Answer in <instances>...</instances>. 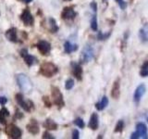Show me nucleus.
<instances>
[{
	"instance_id": "obj_36",
	"label": "nucleus",
	"mask_w": 148,
	"mask_h": 139,
	"mask_svg": "<svg viewBox=\"0 0 148 139\" xmlns=\"http://www.w3.org/2000/svg\"><path fill=\"white\" fill-rule=\"evenodd\" d=\"M131 138L132 139H138V138H140V136H139V134L137 133V132H134L131 136Z\"/></svg>"
},
{
	"instance_id": "obj_3",
	"label": "nucleus",
	"mask_w": 148,
	"mask_h": 139,
	"mask_svg": "<svg viewBox=\"0 0 148 139\" xmlns=\"http://www.w3.org/2000/svg\"><path fill=\"white\" fill-rule=\"evenodd\" d=\"M95 57V52H94V48L92 46L89 44L85 45V46L83 47L81 53V57H80V61L82 64H85L90 62L91 60L94 58Z\"/></svg>"
},
{
	"instance_id": "obj_6",
	"label": "nucleus",
	"mask_w": 148,
	"mask_h": 139,
	"mask_svg": "<svg viewBox=\"0 0 148 139\" xmlns=\"http://www.w3.org/2000/svg\"><path fill=\"white\" fill-rule=\"evenodd\" d=\"M6 133L8 136L12 139H18L22 136V131L15 124H9L6 129Z\"/></svg>"
},
{
	"instance_id": "obj_13",
	"label": "nucleus",
	"mask_w": 148,
	"mask_h": 139,
	"mask_svg": "<svg viewBox=\"0 0 148 139\" xmlns=\"http://www.w3.org/2000/svg\"><path fill=\"white\" fill-rule=\"evenodd\" d=\"M28 132L30 133L34 134V136H36V134H38L39 132H40V128H39V124H38V122H37L36 120L32 119L31 120V122L27 124L26 126Z\"/></svg>"
},
{
	"instance_id": "obj_34",
	"label": "nucleus",
	"mask_w": 148,
	"mask_h": 139,
	"mask_svg": "<svg viewBox=\"0 0 148 139\" xmlns=\"http://www.w3.org/2000/svg\"><path fill=\"white\" fill-rule=\"evenodd\" d=\"M119 8H121V9H125L127 8V3L124 1V0H122V1H120L119 3Z\"/></svg>"
},
{
	"instance_id": "obj_26",
	"label": "nucleus",
	"mask_w": 148,
	"mask_h": 139,
	"mask_svg": "<svg viewBox=\"0 0 148 139\" xmlns=\"http://www.w3.org/2000/svg\"><path fill=\"white\" fill-rule=\"evenodd\" d=\"M91 28L92 31H97L98 29V24H97V18L96 15H94L92 18V21H91Z\"/></svg>"
},
{
	"instance_id": "obj_41",
	"label": "nucleus",
	"mask_w": 148,
	"mask_h": 139,
	"mask_svg": "<svg viewBox=\"0 0 148 139\" xmlns=\"http://www.w3.org/2000/svg\"><path fill=\"white\" fill-rule=\"evenodd\" d=\"M0 39H1V37H0Z\"/></svg>"
},
{
	"instance_id": "obj_40",
	"label": "nucleus",
	"mask_w": 148,
	"mask_h": 139,
	"mask_svg": "<svg viewBox=\"0 0 148 139\" xmlns=\"http://www.w3.org/2000/svg\"><path fill=\"white\" fill-rule=\"evenodd\" d=\"M147 122H148V118H147Z\"/></svg>"
},
{
	"instance_id": "obj_11",
	"label": "nucleus",
	"mask_w": 148,
	"mask_h": 139,
	"mask_svg": "<svg viewBox=\"0 0 148 139\" xmlns=\"http://www.w3.org/2000/svg\"><path fill=\"white\" fill-rule=\"evenodd\" d=\"M71 72L72 74L74 75L78 81H82V68L79 63L76 62H71Z\"/></svg>"
},
{
	"instance_id": "obj_20",
	"label": "nucleus",
	"mask_w": 148,
	"mask_h": 139,
	"mask_svg": "<svg viewBox=\"0 0 148 139\" xmlns=\"http://www.w3.org/2000/svg\"><path fill=\"white\" fill-rule=\"evenodd\" d=\"M108 105V98L105 96L102 97L99 102H97V103L95 104V108L97 110L101 111V110H104Z\"/></svg>"
},
{
	"instance_id": "obj_35",
	"label": "nucleus",
	"mask_w": 148,
	"mask_h": 139,
	"mask_svg": "<svg viewBox=\"0 0 148 139\" xmlns=\"http://www.w3.org/2000/svg\"><path fill=\"white\" fill-rule=\"evenodd\" d=\"M43 138H44V139H45V138H48V139H55V137L51 136V134H50L49 133H47V132H45V133H44Z\"/></svg>"
},
{
	"instance_id": "obj_24",
	"label": "nucleus",
	"mask_w": 148,
	"mask_h": 139,
	"mask_svg": "<svg viewBox=\"0 0 148 139\" xmlns=\"http://www.w3.org/2000/svg\"><path fill=\"white\" fill-rule=\"evenodd\" d=\"M140 75L142 77H147L148 76V60L143 64V66L141 68V71H140Z\"/></svg>"
},
{
	"instance_id": "obj_17",
	"label": "nucleus",
	"mask_w": 148,
	"mask_h": 139,
	"mask_svg": "<svg viewBox=\"0 0 148 139\" xmlns=\"http://www.w3.org/2000/svg\"><path fill=\"white\" fill-rule=\"evenodd\" d=\"M119 96H120V85H119V80H117L113 83L112 89H111V96L115 99H118Z\"/></svg>"
},
{
	"instance_id": "obj_9",
	"label": "nucleus",
	"mask_w": 148,
	"mask_h": 139,
	"mask_svg": "<svg viewBox=\"0 0 148 139\" xmlns=\"http://www.w3.org/2000/svg\"><path fill=\"white\" fill-rule=\"evenodd\" d=\"M21 19L22 22L24 23L26 26H32L34 25V17H32L31 11L28 8H25L24 10L22 11V14L21 15Z\"/></svg>"
},
{
	"instance_id": "obj_23",
	"label": "nucleus",
	"mask_w": 148,
	"mask_h": 139,
	"mask_svg": "<svg viewBox=\"0 0 148 139\" xmlns=\"http://www.w3.org/2000/svg\"><path fill=\"white\" fill-rule=\"evenodd\" d=\"M49 30L51 32H58V31L59 30V28L57 24V21L54 18H49Z\"/></svg>"
},
{
	"instance_id": "obj_14",
	"label": "nucleus",
	"mask_w": 148,
	"mask_h": 139,
	"mask_svg": "<svg viewBox=\"0 0 148 139\" xmlns=\"http://www.w3.org/2000/svg\"><path fill=\"white\" fill-rule=\"evenodd\" d=\"M136 132L139 134V136L143 138V139H147L148 138V132H147V127L146 125L143 122H138L136 124Z\"/></svg>"
},
{
	"instance_id": "obj_7",
	"label": "nucleus",
	"mask_w": 148,
	"mask_h": 139,
	"mask_svg": "<svg viewBox=\"0 0 148 139\" xmlns=\"http://www.w3.org/2000/svg\"><path fill=\"white\" fill-rule=\"evenodd\" d=\"M77 13L72 7H66L63 8L61 13V18L65 21H72L76 18Z\"/></svg>"
},
{
	"instance_id": "obj_16",
	"label": "nucleus",
	"mask_w": 148,
	"mask_h": 139,
	"mask_svg": "<svg viewBox=\"0 0 148 139\" xmlns=\"http://www.w3.org/2000/svg\"><path fill=\"white\" fill-rule=\"evenodd\" d=\"M5 35H6L7 39L8 41L13 42V43H18V37H17V29L16 28H10V29H8L6 32Z\"/></svg>"
},
{
	"instance_id": "obj_8",
	"label": "nucleus",
	"mask_w": 148,
	"mask_h": 139,
	"mask_svg": "<svg viewBox=\"0 0 148 139\" xmlns=\"http://www.w3.org/2000/svg\"><path fill=\"white\" fill-rule=\"evenodd\" d=\"M37 48H38L39 52L43 56H48L51 51V45L47 41L41 40L37 44Z\"/></svg>"
},
{
	"instance_id": "obj_31",
	"label": "nucleus",
	"mask_w": 148,
	"mask_h": 139,
	"mask_svg": "<svg viewBox=\"0 0 148 139\" xmlns=\"http://www.w3.org/2000/svg\"><path fill=\"white\" fill-rule=\"evenodd\" d=\"M72 138L73 139H79V138H80V133H79L78 130L74 129L72 131Z\"/></svg>"
},
{
	"instance_id": "obj_29",
	"label": "nucleus",
	"mask_w": 148,
	"mask_h": 139,
	"mask_svg": "<svg viewBox=\"0 0 148 139\" xmlns=\"http://www.w3.org/2000/svg\"><path fill=\"white\" fill-rule=\"evenodd\" d=\"M73 122L79 128H84V126H85V123H84V122H83V120L82 118H77V119H75Z\"/></svg>"
},
{
	"instance_id": "obj_2",
	"label": "nucleus",
	"mask_w": 148,
	"mask_h": 139,
	"mask_svg": "<svg viewBox=\"0 0 148 139\" xmlns=\"http://www.w3.org/2000/svg\"><path fill=\"white\" fill-rule=\"evenodd\" d=\"M58 69L56 65L52 62H43L40 66V74L45 77H52L55 74H57Z\"/></svg>"
},
{
	"instance_id": "obj_39",
	"label": "nucleus",
	"mask_w": 148,
	"mask_h": 139,
	"mask_svg": "<svg viewBox=\"0 0 148 139\" xmlns=\"http://www.w3.org/2000/svg\"><path fill=\"white\" fill-rule=\"evenodd\" d=\"M65 1H71V0H65Z\"/></svg>"
},
{
	"instance_id": "obj_33",
	"label": "nucleus",
	"mask_w": 148,
	"mask_h": 139,
	"mask_svg": "<svg viewBox=\"0 0 148 139\" xmlns=\"http://www.w3.org/2000/svg\"><path fill=\"white\" fill-rule=\"evenodd\" d=\"M7 102H8V98L6 96H0V105H6L7 104Z\"/></svg>"
},
{
	"instance_id": "obj_30",
	"label": "nucleus",
	"mask_w": 148,
	"mask_h": 139,
	"mask_svg": "<svg viewBox=\"0 0 148 139\" xmlns=\"http://www.w3.org/2000/svg\"><path fill=\"white\" fill-rule=\"evenodd\" d=\"M43 101H44L45 107H47V108H50V107H51V102H50V100H49V98H48L47 96H44L43 97Z\"/></svg>"
},
{
	"instance_id": "obj_12",
	"label": "nucleus",
	"mask_w": 148,
	"mask_h": 139,
	"mask_svg": "<svg viewBox=\"0 0 148 139\" xmlns=\"http://www.w3.org/2000/svg\"><path fill=\"white\" fill-rule=\"evenodd\" d=\"M21 56L23 58V60H24V62L27 64L28 67H32V65H34L35 58H34V57H32V55L28 53V50L26 48H23L21 50Z\"/></svg>"
},
{
	"instance_id": "obj_1",
	"label": "nucleus",
	"mask_w": 148,
	"mask_h": 139,
	"mask_svg": "<svg viewBox=\"0 0 148 139\" xmlns=\"http://www.w3.org/2000/svg\"><path fill=\"white\" fill-rule=\"evenodd\" d=\"M17 83L18 87L21 88V90L24 93H30L32 89V83L30 80V78L28 77L24 73H18L16 76Z\"/></svg>"
},
{
	"instance_id": "obj_38",
	"label": "nucleus",
	"mask_w": 148,
	"mask_h": 139,
	"mask_svg": "<svg viewBox=\"0 0 148 139\" xmlns=\"http://www.w3.org/2000/svg\"><path fill=\"white\" fill-rule=\"evenodd\" d=\"M116 1H117V2H118V4H119V3L120 1H122V0H116Z\"/></svg>"
},
{
	"instance_id": "obj_21",
	"label": "nucleus",
	"mask_w": 148,
	"mask_h": 139,
	"mask_svg": "<svg viewBox=\"0 0 148 139\" xmlns=\"http://www.w3.org/2000/svg\"><path fill=\"white\" fill-rule=\"evenodd\" d=\"M8 117H9V111L6 108H2L0 109V123L6 124Z\"/></svg>"
},
{
	"instance_id": "obj_22",
	"label": "nucleus",
	"mask_w": 148,
	"mask_h": 139,
	"mask_svg": "<svg viewBox=\"0 0 148 139\" xmlns=\"http://www.w3.org/2000/svg\"><path fill=\"white\" fill-rule=\"evenodd\" d=\"M139 37L143 43H148V27L143 28L139 32Z\"/></svg>"
},
{
	"instance_id": "obj_32",
	"label": "nucleus",
	"mask_w": 148,
	"mask_h": 139,
	"mask_svg": "<svg viewBox=\"0 0 148 139\" xmlns=\"http://www.w3.org/2000/svg\"><path fill=\"white\" fill-rule=\"evenodd\" d=\"M90 7H91V8L92 9V10L95 11V13H96V11H97V4H96V2H95V1L91 2Z\"/></svg>"
},
{
	"instance_id": "obj_19",
	"label": "nucleus",
	"mask_w": 148,
	"mask_h": 139,
	"mask_svg": "<svg viewBox=\"0 0 148 139\" xmlns=\"http://www.w3.org/2000/svg\"><path fill=\"white\" fill-rule=\"evenodd\" d=\"M44 127L45 129H47V130H50V131H55V130H57L58 127V123L54 122L53 120H51V119H46L45 120V122H44Z\"/></svg>"
},
{
	"instance_id": "obj_5",
	"label": "nucleus",
	"mask_w": 148,
	"mask_h": 139,
	"mask_svg": "<svg viewBox=\"0 0 148 139\" xmlns=\"http://www.w3.org/2000/svg\"><path fill=\"white\" fill-rule=\"evenodd\" d=\"M15 98H16V101H17V103L18 104V106H21V108H22L25 111H27V112H30V111L32 110V109L34 108V106H32V105H34V104H32V102L30 101V100L25 101L24 98H23L22 94H21V93H18V94H16Z\"/></svg>"
},
{
	"instance_id": "obj_27",
	"label": "nucleus",
	"mask_w": 148,
	"mask_h": 139,
	"mask_svg": "<svg viewBox=\"0 0 148 139\" xmlns=\"http://www.w3.org/2000/svg\"><path fill=\"white\" fill-rule=\"evenodd\" d=\"M73 86H74V80L72 78L68 79L66 83H65V88H66L67 90H71L73 88Z\"/></svg>"
},
{
	"instance_id": "obj_18",
	"label": "nucleus",
	"mask_w": 148,
	"mask_h": 139,
	"mask_svg": "<svg viewBox=\"0 0 148 139\" xmlns=\"http://www.w3.org/2000/svg\"><path fill=\"white\" fill-rule=\"evenodd\" d=\"M77 49H78V45L72 44L69 41L65 42V44H64V51H65V53L71 54L72 52H75Z\"/></svg>"
},
{
	"instance_id": "obj_37",
	"label": "nucleus",
	"mask_w": 148,
	"mask_h": 139,
	"mask_svg": "<svg viewBox=\"0 0 148 139\" xmlns=\"http://www.w3.org/2000/svg\"><path fill=\"white\" fill-rule=\"evenodd\" d=\"M22 1H23V2H24V3H27V4H28V3H30V2H32V0H22Z\"/></svg>"
},
{
	"instance_id": "obj_4",
	"label": "nucleus",
	"mask_w": 148,
	"mask_h": 139,
	"mask_svg": "<svg viewBox=\"0 0 148 139\" xmlns=\"http://www.w3.org/2000/svg\"><path fill=\"white\" fill-rule=\"evenodd\" d=\"M51 94H52V99L56 106H58V108H62L65 106V102L63 98V95L61 91L59 90V88L57 86L51 87Z\"/></svg>"
},
{
	"instance_id": "obj_10",
	"label": "nucleus",
	"mask_w": 148,
	"mask_h": 139,
	"mask_svg": "<svg viewBox=\"0 0 148 139\" xmlns=\"http://www.w3.org/2000/svg\"><path fill=\"white\" fill-rule=\"evenodd\" d=\"M145 91H146V87L143 83H141V85H139L136 87L135 92H134V95H133V100L135 103H139V102L141 101L142 97L143 95H145Z\"/></svg>"
},
{
	"instance_id": "obj_25",
	"label": "nucleus",
	"mask_w": 148,
	"mask_h": 139,
	"mask_svg": "<svg viewBox=\"0 0 148 139\" xmlns=\"http://www.w3.org/2000/svg\"><path fill=\"white\" fill-rule=\"evenodd\" d=\"M123 129H124V122L122 120H119L118 122V123L116 124L114 132L115 133H122Z\"/></svg>"
},
{
	"instance_id": "obj_28",
	"label": "nucleus",
	"mask_w": 148,
	"mask_h": 139,
	"mask_svg": "<svg viewBox=\"0 0 148 139\" xmlns=\"http://www.w3.org/2000/svg\"><path fill=\"white\" fill-rule=\"evenodd\" d=\"M110 34H111V32H106V34H103L102 32H99L98 34H97V39L100 40V41H104L106 39H108Z\"/></svg>"
},
{
	"instance_id": "obj_15",
	"label": "nucleus",
	"mask_w": 148,
	"mask_h": 139,
	"mask_svg": "<svg viewBox=\"0 0 148 139\" xmlns=\"http://www.w3.org/2000/svg\"><path fill=\"white\" fill-rule=\"evenodd\" d=\"M88 127L92 130H94V131L98 129V127H99V118H98L97 113H92L91 115L89 123H88Z\"/></svg>"
}]
</instances>
